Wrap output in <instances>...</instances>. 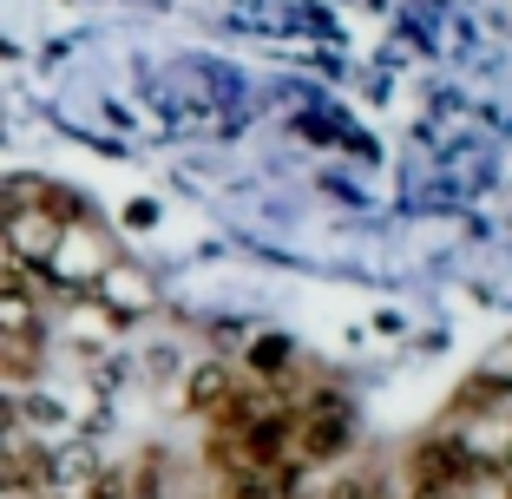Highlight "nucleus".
Returning a JSON list of instances; mask_svg holds the SVG:
<instances>
[{"instance_id": "1", "label": "nucleus", "mask_w": 512, "mask_h": 499, "mask_svg": "<svg viewBox=\"0 0 512 499\" xmlns=\"http://www.w3.org/2000/svg\"><path fill=\"white\" fill-rule=\"evenodd\" d=\"M473 480H480V454L447 427L407 454V499H467Z\"/></svg>"}, {"instance_id": "2", "label": "nucleus", "mask_w": 512, "mask_h": 499, "mask_svg": "<svg viewBox=\"0 0 512 499\" xmlns=\"http://www.w3.org/2000/svg\"><path fill=\"white\" fill-rule=\"evenodd\" d=\"M348 434H355V427H348V408L329 401V394L309 401V408H296V460L302 467H309V460H335L348 447Z\"/></svg>"}, {"instance_id": "3", "label": "nucleus", "mask_w": 512, "mask_h": 499, "mask_svg": "<svg viewBox=\"0 0 512 499\" xmlns=\"http://www.w3.org/2000/svg\"><path fill=\"white\" fill-rule=\"evenodd\" d=\"M0 329L7 335H33V309L20 296H0Z\"/></svg>"}]
</instances>
